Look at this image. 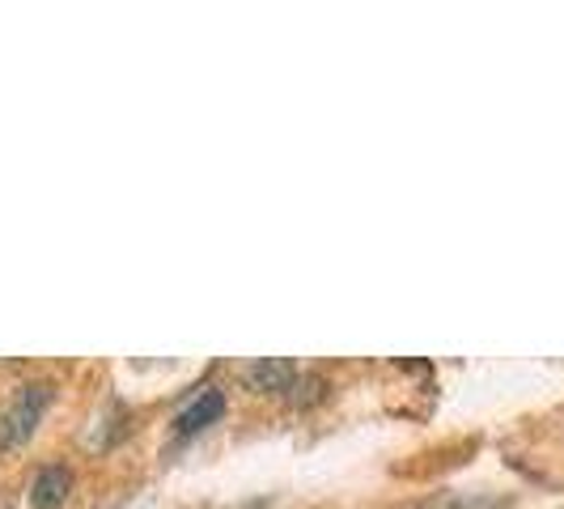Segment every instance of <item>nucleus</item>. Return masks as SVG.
Segmentation results:
<instances>
[{
    "label": "nucleus",
    "mask_w": 564,
    "mask_h": 509,
    "mask_svg": "<svg viewBox=\"0 0 564 509\" xmlns=\"http://www.w3.org/2000/svg\"><path fill=\"white\" fill-rule=\"evenodd\" d=\"M52 403V382H26L18 396L0 408V451H18L34 437V429L43 421Z\"/></svg>",
    "instance_id": "1"
},
{
    "label": "nucleus",
    "mask_w": 564,
    "mask_h": 509,
    "mask_svg": "<svg viewBox=\"0 0 564 509\" xmlns=\"http://www.w3.org/2000/svg\"><path fill=\"white\" fill-rule=\"evenodd\" d=\"M68 492H73V472L59 463H47L30 484V509H64Z\"/></svg>",
    "instance_id": "2"
},
{
    "label": "nucleus",
    "mask_w": 564,
    "mask_h": 509,
    "mask_svg": "<svg viewBox=\"0 0 564 509\" xmlns=\"http://www.w3.org/2000/svg\"><path fill=\"white\" fill-rule=\"evenodd\" d=\"M226 416V396L221 391H199L183 412H178V421H174V433L178 437H192V433H199V429H208V424H217Z\"/></svg>",
    "instance_id": "3"
},
{
    "label": "nucleus",
    "mask_w": 564,
    "mask_h": 509,
    "mask_svg": "<svg viewBox=\"0 0 564 509\" xmlns=\"http://www.w3.org/2000/svg\"><path fill=\"white\" fill-rule=\"evenodd\" d=\"M247 382L251 391H263V396H281V391H293L297 382V366L293 361H281V357H263L247 369Z\"/></svg>",
    "instance_id": "4"
}]
</instances>
